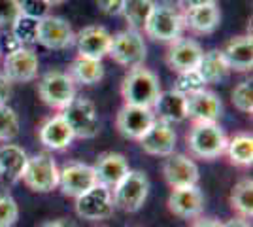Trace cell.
Returning a JSON list of instances; mask_svg holds the SVG:
<instances>
[{
  "label": "cell",
  "instance_id": "1",
  "mask_svg": "<svg viewBox=\"0 0 253 227\" xmlns=\"http://www.w3.org/2000/svg\"><path fill=\"white\" fill-rule=\"evenodd\" d=\"M227 140L229 138L217 121H193V127L185 136L191 155L206 161L223 155Z\"/></svg>",
  "mask_w": 253,
  "mask_h": 227
},
{
  "label": "cell",
  "instance_id": "2",
  "mask_svg": "<svg viewBox=\"0 0 253 227\" xmlns=\"http://www.w3.org/2000/svg\"><path fill=\"white\" fill-rule=\"evenodd\" d=\"M159 93H161V84L157 74L144 65L130 68L121 82V97L125 104L151 108Z\"/></svg>",
  "mask_w": 253,
  "mask_h": 227
},
{
  "label": "cell",
  "instance_id": "3",
  "mask_svg": "<svg viewBox=\"0 0 253 227\" xmlns=\"http://www.w3.org/2000/svg\"><path fill=\"white\" fill-rule=\"evenodd\" d=\"M185 25L178 6L172 4H155V8L149 15L148 23L144 25V33L148 38L155 42L172 44L181 38Z\"/></svg>",
  "mask_w": 253,
  "mask_h": 227
},
{
  "label": "cell",
  "instance_id": "4",
  "mask_svg": "<svg viewBox=\"0 0 253 227\" xmlns=\"http://www.w3.org/2000/svg\"><path fill=\"white\" fill-rule=\"evenodd\" d=\"M149 195V178L142 171H128L112 189L114 206L123 212H138Z\"/></svg>",
  "mask_w": 253,
  "mask_h": 227
},
{
  "label": "cell",
  "instance_id": "5",
  "mask_svg": "<svg viewBox=\"0 0 253 227\" xmlns=\"http://www.w3.org/2000/svg\"><path fill=\"white\" fill-rule=\"evenodd\" d=\"M21 180L36 193H49L59 185V167L49 153H36L29 157Z\"/></svg>",
  "mask_w": 253,
  "mask_h": 227
},
{
  "label": "cell",
  "instance_id": "6",
  "mask_svg": "<svg viewBox=\"0 0 253 227\" xmlns=\"http://www.w3.org/2000/svg\"><path fill=\"white\" fill-rule=\"evenodd\" d=\"M61 116L74 133V138H95L100 131V119L95 104L84 97H74V100L61 110Z\"/></svg>",
  "mask_w": 253,
  "mask_h": 227
},
{
  "label": "cell",
  "instance_id": "7",
  "mask_svg": "<svg viewBox=\"0 0 253 227\" xmlns=\"http://www.w3.org/2000/svg\"><path fill=\"white\" fill-rule=\"evenodd\" d=\"M146 42L144 36L140 34V31H132L126 29L117 33L116 36H112V44H110V51L108 55L116 61L117 65L125 66V68H136L142 66L146 61Z\"/></svg>",
  "mask_w": 253,
  "mask_h": 227
},
{
  "label": "cell",
  "instance_id": "8",
  "mask_svg": "<svg viewBox=\"0 0 253 227\" xmlns=\"http://www.w3.org/2000/svg\"><path fill=\"white\" fill-rule=\"evenodd\" d=\"M38 95L43 104H47L49 108L63 110L74 100L76 84L68 72L51 70L42 76L38 84Z\"/></svg>",
  "mask_w": 253,
  "mask_h": 227
},
{
  "label": "cell",
  "instance_id": "9",
  "mask_svg": "<svg viewBox=\"0 0 253 227\" xmlns=\"http://www.w3.org/2000/svg\"><path fill=\"white\" fill-rule=\"evenodd\" d=\"M116 206L112 199V191L104 185L96 184L89 191L76 199V214L89 222H100L114 214Z\"/></svg>",
  "mask_w": 253,
  "mask_h": 227
},
{
  "label": "cell",
  "instance_id": "10",
  "mask_svg": "<svg viewBox=\"0 0 253 227\" xmlns=\"http://www.w3.org/2000/svg\"><path fill=\"white\" fill-rule=\"evenodd\" d=\"M76 40V33L72 25L57 15H45L38 21V34L36 44H40L47 49H68Z\"/></svg>",
  "mask_w": 253,
  "mask_h": 227
},
{
  "label": "cell",
  "instance_id": "11",
  "mask_svg": "<svg viewBox=\"0 0 253 227\" xmlns=\"http://www.w3.org/2000/svg\"><path fill=\"white\" fill-rule=\"evenodd\" d=\"M2 74L10 80L11 84H29L36 80L40 61L38 55L31 47H19L11 53H6L4 63H2Z\"/></svg>",
  "mask_w": 253,
  "mask_h": 227
},
{
  "label": "cell",
  "instance_id": "12",
  "mask_svg": "<svg viewBox=\"0 0 253 227\" xmlns=\"http://www.w3.org/2000/svg\"><path fill=\"white\" fill-rule=\"evenodd\" d=\"M96 185V176L91 165H85L80 161L66 163L63 169L59 171V189L63 195L78 199L80 195L89 191L91 187Z\"/></svg>",
  "mask_w": 253,
  "mask_h": 227
},
{
  "label": "cell",
  "instance_id": "13",
  "mask_svg": "<svg viewBox=\"0 0 253 227\" xmlns=\"http://www.w3.org/2000/svg\"><path fill=\"white\" fill-rule=\"evenodd\" d=\"M153 121H155V116L151 108L123 104L117 112L116 127L121 136L130 140H140L146 135V131L153 125Z\"/></svg>",
  "mask_w": 253,
  "mask_h": 227
},
{
  "label": "cell",
  "instance_id": "14",
  "mask_svg": "<svg viewBox=\"0 0 253 227\" xmlns=\"http://www.w3.org/2000/svg\"><path fill=\"white\" fill-rule=\"evenodd\" d=\"M163 176L167 184L176 189V187H187V185L199 184V167L191 157L183 153H170L163 163Z\"/></svg>",
  "mask_w": 253,
  "mask_h": 227
},
{
  "label": "cell",
  "instance_id": "15",
  "mask_svg": "<svg viewBox=\"0 0 253 227\" xmlns=\"http://www.w3.org/2000/svg\"><path fill=\"white\" fill-rule=\"evenodd\" d=\"M176 131L172 129L170 123L155 119L153 125L146 131V135L140 138V148L155 157H169L176 150Z\"/></svg>",
  "mask_w": 253,
  "mask_h": 227
},
{
  "label": "cell",
  "instance_id": "16",
  "mask_svg": "<svg viewBox=\"0 0 253 227\" xmlns=\"http://www.w3.org/2000/svg\"><path fill=\"white\" fill-rule=\"evenodd\" d=\"M169 210L183 220H195L204 210V193L199 185L176 187L169 195Z\"/></svg>",
  "mask_w": 253,
  "mask_h": 227
},
{
  "label": "cell",
  "instance_id": "17",
  "mask_svg": "<svg viewBox=\"0 0 253 227\" xmlns=\"http://www.w3.org/2000/svg\"><path fill=\"white\" fill-rule=\"evenodd\" d=\"M74 44L78 47V55L102 61L110 51L112 34L100 25H89V27H84L80 33L76 34Z\"/></svg>",
  "mask_w": 253,
  "mask_h": 227
},
{
  "label": "cell",
  "instance_id": "18",
  "mask_svg": "<svg viewBox=\"0 0 253 227\" xmlns=\"http://www.w3.org/2000/svg\"><path fill=\"white\" fill-rule=\"evenodd\" d=\"M202 47L199 42L189 40V38H179L176 42L170 44L167 51V65L172 72H189L197 70V66L202 59Z\"/></svg>",
  "mask_w": 253,
  "mask_h": 227
},
{
  "label": "cell",
  "instance_id": "19",
  "mask_svg": "<svg viewBox=\"0 0 253 227\" xmlns=\"http://www.w3.org/2000/svg\"><path fill=\"white\" fill-rule=\"evenodd\" d=\"M93 171L96 176V184L104 185L112 191L130 169H128L125 155L116 153V151H106L96 159V163L93 165Z\"/></svg>",
  "mask_w": 253,
  "mask_h": 227
},
{
  "label": "cell",
  "instance_id": "20",
  "mask_svg": "<svg viewBox=\"0 0 253 227\" xmlns=\"http://www.w3.org/2000/svg\"><path fill=\"white\" fill-rule=\"evenodd\" d=\"M151 110H153L155 119L170 123V125L172 123H181V121L187 119V100L174 89L161 91Z\"/></svg>",
  "mask_w": 253,
  "mask_h": 227
},
{
  "label": "cell",
  "instance_id": "21",
  "mask_svg": "<svg viewBox=\"0 0 253 227\" xmlns=\"http://www.w3.org/2000/svg\"><path fill=\"white\" fill-rule=\"evenodd\" d=\"M221 53L229 70L250 72L253 68V40L250 34H240L231 38L225 44Z\"/></svg>",
  "mask_w": 253,
  "mask_h": 227
},
{
  "label": "cell",
  "instance_id": "22",
  "mask_svg": "<svg viewBox=\"0 0 253 227\" xmlns=\"http://www.w3.org/2000/svg\"><path fill=\"white\" fill-rule=\"evenodd\" d=\"M185 100H187V118L193 121H217L221 118V98L208 89H201L185 97Z\"/></svg>",
  "mask_w": 253,
  "mask_h": 227
},
{
  "label": "cell",
  "instance_id": "23",
  "mask_svg": "<svg viewBox=\"0 0 253 227\" xmlns=\"http://www.w3.org/2000/svg\"><path fill=\"white\" fill-rule=\"evenodd\" d=\"M38 138L47 150L61 151L66 150L72 140H74V133L68 127V123L64 121L61 114L53 116V118L45 119L42 123V127L38 129Z\"/></svg>",
  "mask_w": 253,
  "mask_h": 227
},
{
  "label": "cell",
  "instance_id": "24",
  "mask_svg": "<svg viewBox=\"0 0 253 227\" xmlns=\"http://www.w3.org/2000/svg\"><path fill=\"white\" fill-rule=\"evenodd\" d=\"M181 17H183L185 29H189L197 34L213 33L221 23V13H219L217 4H208V6L185 10L181 11Z\"/></svg>",
  "mask_w": 253,
  "mask_h": 227
},
{
  "label": "cell",
  "instance_id": "25",
  "mask_svg": "<svg viewBox=\"0 0 253 227\" xmlns=\"http://www.w3.org/2000/svg\"><path fill=\"white\" fill-rule=\"evenodd\" d=\"M27 161H29V155L21 146L10 144V142L0 146V176L6 182L10 184L19 182L23 171L27 167Z\"/></svg>",
  "mask_w": 253,
  "mask_h": 227
},
{
  "label": "cell",
  "instance_id": "26",
  "mask_svg": "<svg viewBox=\"0 0 253 227\" xmlns=\"http://www.w3.org/2000/svg\"><path fill=\"white\" fill-rule=\"evenodd\" d=\"M68 74L74 80V84L95 86L104 78V65L98 59H89V57L78 55L68 68Z\"/></svg>",
  "mask_w": 253,
  "mask_h": 227
},
{
  "label": "cell",
  "instance_id": "27",
  "mask_svg": "<svg viewBox=\"0 0 253 227\" xmlns=\"http://www.w3.org/2000/svg\"><path fill=\"white\" fill-rule=\"evenodd\" d=\"M197 72L201 74V78L204 80V84H217L227 78V74L231 72L229 66L223 59L221 49H210L206 53H202V59L199 66H197Z\"/></svg>",
  "mask_w": 253,
  "mask_h": 227
},
{
  "label": "cell",
  "instance_id": "28",
  "mask_svg": "<svg viewBox=\"0 0 253 227\" xmlns=\"http://www.w3.org/2000/svg\"><path fill=\"white\" fill-rule=\"evenodd\" d=\"M225 153L236 167H250L253 161V136L250 133H236L227 140Z\"/></svg>",
  "mask_w": 253,
  "mask_h": 227
},
{
  "label": "cell",
  "instance_id": "29",
  "mask_svg": "<svg viewBox=\"0 0 253 227\" xmlns=\"http://www.w3.org/2000/svg\"><path fill=\"white\" fill-rule=\"evenodd\" d=\"M231 208L240 218L252 220L253 216V182L252 178H242L231 191Z\"/></svg>",
  "mask_w": 253,
  "mask_h": 227
},
{
  "label": "cell",
  "instance_id": "30",
  "mask_svg": "<svg viewBox=\"0 0 253 227\" xmlns=\"http://www.w3.org/2000/svg\"><path fill=\"white\" fill-rule=\"evenodd\" d=\"M153 8H155V2L153 0H126L121 15L125 17L128 29L142 31L144 25L148 23Z\"/></svg>",
  "mask_w": 253,
  "mask_h": 227
},
{
  "label": "cell",
  "instance_id": "31",
  "mask_svg": "<svg viewBox=\"0 0 253 227\" xmlns=\"http://www.w3.org/2000/svg\"><path fill=\"white\" fill-rule=\"evenodd\" d=\"M19 135V116L17 112L8 106L0 104V142H11Z\"/></svg>",
  "mask_w": 253,
  "mask_h": 227
},
{
  "label": "cell",
  "instance_id": "32",
  "mask_svg": "<svg viewBox=\"0 0 253 227\" xmlns=\"http://www.w3.org/2000/svg\"><path fill=\"white\" fill-rule=\"evenodd\" d=\"M11 34L17 38L21 45L36 44V34H38V19H32L29 15H19L13 25H11Z\"/></svg>",
  "mask_w": 253,
  "mask_h": 227
},
{
  "label": "cell",
  "instance_id": "33",
  "mask_svg": "<svg viewBox=\"0 0 253 227\" xmlns=\"http://www.w3.org/2000/svg\"><path fill=\"white\" fill-rule=\"evenodd\" d=\"M172 89L178 91L183 97H189V95L201 91V89H206V84H204V80L197 70H189V72H179Z\"/></svg>",
  "mask_w": 253,
  "mask_h": 227
},
{
  "label": "cell",
  "instance_id": "34",
  "mask_svg": "<svg viewBox=\"0 0 253 227\" xmlns=\"http://www.w3.org/2000/svg\"><path fill=\"white\" fill-rule=\"evenodd\" d=\"M231 100L234 108L240 110L242 114H252L253 112V87L252 82H240L238 86L232 89Z\"/></svg>",
  "mask_w": 253,
  "mask_h": 227
},
{
  "label": "cell",
  "instance_id": "35",
  "mask_svg": "<svg viewBox=\"0 0 253 227\" xmlns=\"http://www.w3.org/2000/svg\"><path fill=\"white\" fill-rule=\"evenodd\" d=\"M19 220V205L11 195H0V227H13Z\"/></svg>",
  "mask_w": 253,
  "mask_h": 227
},
{
  "label": "cell",
  "instance_id": "36",
  "mask_svg": "<svg viewBox=\"0 0 253 227\" xmlns=\"http://www.w3.org/2000/svg\"><path fill=\"white\" fill-rule=\"evenodd\" d=\"M21 15V0H0V29L11 27Z\"/></svg>",
  "mask_w": 253,
  "mask_h": 227
},
{
  "label": "cell",
  "instance_id": "37",
  "mask_svg": "<svg viewBox=\"0 0 253 227\" xmlns=\"http://www.w3.org/2000/svg\"><path fill=\"white\" fill-rule=\"evenodd\" d=\"M51 6L45 0H21V13L29 15L32 19H42L45 15H49Z\"/></svg>",
  "mask_w": 253,
  "mask_h": 227
},
{
  "label": "cell",
  "instance_id": "38",
  "mask_svg": "<svg viewBox=\"0 0 253 227\" xmlns=\"http://www.w3.org/2000/svg\"><path fill=\"white\" fill-rule=\"evenodd\" d=\"M98 10L106 15H121L126 0H95Z\"/></svg>",
  "mask_w": 253,
  "mask_h": 227
},
{
  "label": "cell",
  "instance_id": "39",
  "mask_svg": "<svg viewBox=\"0 0 253 227\" xmlns=\"http://www.w3.org/2000/svg\"><path fill=\"white\" fill-rule=\"evenodd\" d=\"M208 4H217V0H178V10L185 11L199 6H208Z\"/></svg>",
  "mask_w": 253,
  "mask_h": 227
},
{
  "label": "cell",
  "instance_id": "40",
  "mask_svg": "<svg viewBox=\"0 0 253 227\" xmlns=\"http://www.w3.org/2000/svg\"><path fill=\"white\" fill-rule=\"evenodd\" d=\"M10 95H11V82L0 72V104H8Z\"/></svg>",
  "mask_w": 253,
  "mask_h": 227
},
{
  "label": "cell",
  "instance_id": "41",
  "mask_svg": "<svg viewBox=\"0 0 253 227\" xmlns=\"http://www.w3.org/2000/svg\"><path fill=\"white\" fill-rule=\"evenodd\" d=\"M189 227H223V222L215 220V218H195Z\"/></svg>",
  "mask_w": 253,
  "mask_h": 227
},
{
  "label": "cell",
  "instance_id": "42",
  "mask_svg": "<svg viewBox=\"0 0 253 227\" xmlns=\"http://www.w3.org/2000/svg\"><path fill=\"white\" fill-rule=\"evenodd\" d=\"M19 47H23V45L19 42H17V38H15L13 34H8V36L4 38V49H6L8 53L15 51V49H19Z\"/></svg>",
  "mask_w": 253,
  "mask_h": 227
},
{
  "label": "cell",
  "instance_id": "43",
  "mask_svg": "<svg viewBox=\"0 0 253 227\" xmlns=\"http://www.w3.org/2000/svg\"><path fill=\"white\" fill-rule=\"evenodd\" d=\"M223 227H252V222L248 220V218H232V220H229V222H225L223 224Z\"/></svg>",
  "mask_w": 253,
  "mask_h": 227
},
{
  "label": "cell",
  "instance_id": "44",
  "mask_svg": "<svg viewBox=\"0 0 253 227\" xmlns=\"http://www.w3.org/2000/svg\"><path fill=\"white\" fill-rule=\"evenodd\" d=\"M40 227H74L70 222L66 220H49V222H43Z\"/></svg>",
  "mask_w": 253,
  "mask_h": 227
},
{
  "label": "cell",
  "instance_id": "45",
  "mask_svg": "<svg viewBox=\"0 0 253 227\" xmlns=\"http://www.w3.org/2000/svg\"><path fill=\"white\" fill-rule=\"evenodd\" d=\"M49 6H61V4H64L66 0H45Z\"/></svg>",
  "mask_w": 253,
  "mask_h": 227
},
{
  "label": "cell",
  "instance_id": "46",
  "mask_svg": "<svg viewBox=\"0 0 253 227\" xmlns=\"http://www.w3.org/2000/svg\"><path fill=\"white\" fill-rule=\"evenodd\" d=\"M0 55H2V47H0Z\"/></svg>",
  "mask_w": 253,
  "mask_h": 227
}]
</instances>
